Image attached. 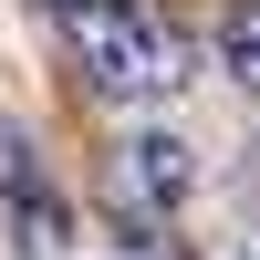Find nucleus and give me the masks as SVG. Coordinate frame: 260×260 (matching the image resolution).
<instances>
[{
    "mask_svg": "<svg viewBox=\"0 0 260 260\" xmlns=\"http://www.w3.org/2000/svg\"><path fill=\"white\" fill-rule=\"evenodd\" d=\"M219 73L240 94H260V0H229L219 11Z\"/></svg>",
    "mask_w": 260,
    "mask_h": 260,
    "instance_id": "20e7f679",
    "label": "nucleus"
},
{
    "mask_svg": "<svg viewBox=\"0 0 260 260\" xmlns=\"http://www.w3.org/2000/svg\"><path fill=\"white\" fill-rule=\"evenodd\" d=\"M11 260H73V208L42 198V187H21L11 198Z\"/></svg>",
    "mask_w": 260,
    "mask_h": 260,
    "instance_id": "7ed1b4c3",
    "label": "nucleus"
},
{
    "mask_svg": "<svg viewBox=\"0 0 260 260\" xmlns=\"http://www.w3.org/2000/svg\"><path fill=\"white\" fill-rule=\"evenodd\" d=\"M0 187H31V136L21 125H0Z\"/></svg>",
    "mask_w": 260,
    "mask_h": 260,
    "instance_id": "39448f33",
    "label": "nucleus"
},
{
    "mask_svg": "<svg viewBox=\"0 0 260 260\" xmlns=\"http://www.w3.org/2000/svg\"><path fill=\"white\" fill-rule=\"evenodd\" d=\"M187 187H198V146L177 125H136L125 136V198L156 219V208H187Z\"/></svg>",
    "mask_w": 260,
    "mask_h": 260,
    "instance_id": "f03ea898",
    "label": "nucleus"
},
{
    "mask_svg": "<svg viewBox=\"0 0 260 260\" xmlns=\"http://www.w3.org/2000/svg\"><path fill=\"white\" fill-rule=\"evenodd\" d=\"M62 31L83 52V83L104 104H167L187 83V42L167 31L146 0H62Z\"/></svg>",
    "mask_w": 260,
    "mask_h": 260,
    "instance_id": "f257e3e1",
    "label": "nucleus"
},
{
    "mask_svg": "<svg viewBox=\"0 0 260 260\" xmlns=\"http://www.w3.org/2000/svg\"><path fill=\"white\" fill-rule=\"evenodd\" d=\"M229 260H260V250H229Z\"/></svg>",
    "mask_w": 260,
    "mask_h": 260,
    "instance_id": "423d86ee",
    "label": "nucleus"
}]
</instances>
